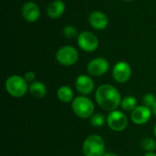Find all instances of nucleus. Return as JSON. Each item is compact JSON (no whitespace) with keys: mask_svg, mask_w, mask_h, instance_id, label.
<instances>
[{"mask_svg":"<svg viewBox=\"0 0 156 156\" xmlns=\"http://www.w3.org/2000/svg\"><path fill=\"white\" fill-rule=\"evenodd\" d=\"M82 151L85 156H103L105 154V143L101 136L90 135L83 143Z\"/></svg>","mask_w":156,"mask_h":156,"instance_id":"4","label":"nucleus"},{"mask_svg":"<svg viewBox=\"0 0 156 156\" xmlns=\"http://www.w3.org/2000/svg\"><path fill=\"white\" fill-rule=\"evenodd\" d=\"M90 26L95 30H103L109 25V18L107 15L101 11H92L88 17Z\"/></svg>","mask_w":156,"mask_h":156,"instance_id":"11","label":"nucleus"},{"mask_svg":"<svg viewBox=\"0 0 156 156\" xmlns=\"http://www.w3.org/2000/svg\"><path fill=\"white\" fill-rule=\"evenodd\" d=\"M5 88L10 96L14 98H21L28 91L29 85L24 77L20 75H12L5 80Z\"/></svg>","mask_w":156,"mask_h":156,"instance_id":"2","label":"nucleus"},{"mask_svg":"<svg viewBox=\"0 0 156 156\" xmlns=\"http://www.w3.org/2000/svg\"><path fill=\"white\" fill-rule=\"evenodd\" d=\"M75 87H76V90L80 94L85 96V95L90 94L94 90L95 83H94V80H92V78L90 76L81 74L76 79Z\"/></svg>","mask_w":156,"mask_h":156,"instance_id":"12","label":"nucleus"},{"mask_svg":"<svg viewBox=\"0 0 156 156\" xmlns=\"http://www.w3.org/2000/svg\"><path fill=\"white\" fill-rule=\"evenodd\" d=\"M123 1H126V2H130V1H133V0H123Z\"/></svg>","mask_w":156,"mask_h":156,"instance_id":"27","label":"nucleus"},{"mask_svg":"<svg viewBox=\"0 0 156 156\" xmlns=\"http://www.w3.org/2000/svg\"><path fill=\"white\" fill-rule=\"evenodd\" d=\"M103 156H119L118 154H114V153H105Z\"/></svg>","mask_w":156,"mask_h":156,"instance_id":"23","label":"nucleus"},{"mask_svg":"<svg viewBox=\"0 0 156 156\" xmlns=\"http://www.w3.org/2000/svg\"><path fill=\"white\" fill-rule=\"evenodd\" d=\"M23 18L29 23H34L38 20L40 16V8L38 5L34 1L26 2L21 9Z\"/></svg>","mask_w":156,"mask_h":156,"instance_id":"10","label":"nucleus"},{"mask_svg":"<svg viewBox=\"0 0 156 156\" xmlns=\"http://www.w3.org/2000/svg\"><path fill=\"white\" fill-rule=\"evenodd\" d=\"M105 117L103 114L101 113H94L91 117H90V123L93 127H101L104 123H105Z\"/></svg>","mask_w":156,"mask_h":156,"instance_id":"20","label":"nucleus"},{"mask_svg":"<svg viewBox=\"0 0 156 156\" xmlns=\"http://www.w3.org/2000/svg\"><path fill=\"white\" fill-rule=\"evenodd\" d=\"M144 156H156L155 153H154V152H151V153H146Z\"/></svg>","mask_w":156,"mask_h":156,"instance_id":"24","label":"nucleus"},{"mask_svg":"<svg viewBox=\"0 0 156 156\" xmlns=\"http://www.w3.org/2000/svg\"><path fill=\"white\" fill-rule=\"evenodd\" d=\"M121 107L126 112H133L137 107V100L134 96L129 95L122 100Z\"/></svg>","mask_w":156,"mask_h":156,"instance_id":"17","label":"nucleus"},{"mask_svg":"<svg viewBox=\"0 0 156 156\" xmlns=\"http://www.w3.org/2000/svg\"><path fill=\"white\" fill-rule=\"evenodd\" d=\"M107 124L111 130L114 132H122L128 126V118L127 116L121 111H113L111 112L106 119Z\"/></svg>","mask_w":156,"mask_h":156,"instance_id":"7","label":"nucleus"},{"mask_svg":"<svg viewBox=\"0 0 156 156\" xmlns=\"http://www.w3.org/2000/svg\"><path fill=\"white\" fill-rule=\"evenodd\" d=\"M140 146L144 151H145L147 153H151V152H154L156 149V142L153 138L146 137L141 141Z\"/></svg>","mask_w":156,"mask_h":156,"instance_id":"18","label":"nucleus"},{"mask_svg":"<svg viewBox=\"0 0 156 156\" xmlns=\"http://www.w3.org/2000/svg\"><path fill=\"white\" fill-rule=\"evenodd\" d=\"M73 112L81 119L90 118L94 114L95 107L93 101L86 96H79L72 101Z\"/></svg>","mask_w":156,"mask_h":156,"instance_id":"3","label":"nucleus"},{"mask_svg":"<svg viewBox=\"0 0 156 156\" xmlns=\"http://www.w3.org/2000/svg\"><path fill=\"white\" fill-rule=\"evenodd\" d=\"M152 111H153V113H154V115L156 116V103H155V105H154V106L153 107Z\"/></svg>","mask_w":156,"mask_h":156,"instance_id":"25","label":"nucleus"},{"mask_svg":"<svg viewBox=\"0 0 156 156\" xmlns=\"http://www.w3.org/2000/svg\"><path fill=\"white\" fill-rule=\"evenodd\" d=\"M62 33L63 35L68 37V38H70V39H73V38H78L80 33L78 32V29L72 26V25H68V26H65L63 27V30H62Z\"/></svg>","mask_w":156,"mask_h":156,"instance_id":"19","label":"nucleus"},{"mask_svg":"<svg viewBox=\"0 0 156 156\" xmlns=\"http://www.w3.org/2000/svg\"><path fill=\"white\" fill-rule=\"evenodd\" d=\"M57 96L58 99L64 103L70 102L74 100L73 99L74 93L69 86H61L57 91Z\"/></svg>","mask_w":156,"mask_h":156,"instance_id":"16","label":"nucleus"},{"mask_svg":"<svg viewBox=\"0 0 156 156\" xmlns=\"http://www.w3.org/2000/svg\"><path fill=\"white\" fill-rule=\"evenodd\" d=\"M152 110L144 105L137 106L131 113V119L133 123L143 125L149 122L152 116Z\"/></svg>","mask_w":156,"mask_h":156,"instance_id":"13","label":"nucleus"},{"mask_svg":"<svg viewBox=\"0 0 156 156\" xmlns=\"http://www.w3.org/2000/svg\"><path fill=\"white\" fill-rule=\"evenodd\" d=\"M154 136L156 137V124L154 125Z\"/></svg>","mask_w":156,"mask_h":156,"instance_id":"26","label":"nucleus"},{"mask_svg":"<svg viewBox=\"0 0 156 156\" xmlns=\"http://www.w3.org/2000/svg\"><path fill=\"white\" fill-rule=\"evenodd\" d=\"M95 99L97 104L106 112H113L121 106L122 96L119 90L112 85L102 84L97 90L95 93Z\"/></svg>","mask_w":156,"mask_h":156,"instance_id":"1","label":"nucleus"},{"mask_svg":"<svg viewBox=\"0 0 156 156\" xmlns=\"http://www.w3.org/2000/svg\"><path fill=\"white\" fill-rule=\"evenodd\" d=\"M79 59V52L73 46H63L56 52V60L62 66H72Z\"/></svg>","mask_w":156,"mask_h":156,"instance_id":"5","label":"nucleus"},{"mask_svg":"<svg viewBox=\"0 0 156 156\" xmlns=\"http://www.w3.org/2000/svg\"><path fill=\"white\" fill-rule=\"evenodd\" d=\"M66 10V5L62 0H53L47 6V14L50 18L60 17Z\"/></svg>","mask_w":156,"mask_h":156,"instance_id":"14","label":"nucleus"},{"mask_svg":"<svg viewBox=\"0 0 156 156\" xmlns=\"http://www.w3.org/2000/svg\"><path fill=\"white\" fill-rule=\"evenodd\" d=\"M24 78L28 84H31L34 81H36V73L34 71H27L25 73Z\"/></svg>","mask_w":156,"mask_h":156,"instance_id":"22","label":"nucleus"},{"mask_svg":"<svg viewBox=\"0 0 156 156\" xmlns=\"http://www.w3.org/2000/svg\"><path fill=\"white\" fill-rule=\"evenodd\" d=\"M29 93L36 99H42L47 94V87L46 85L38 80L34 81L33 83L29 84Z\"/></svg>","mask_w":156,"mask_h":156,"instance_id":"15","label":"nucleus"},{"mask_svg":"<svg viewBox=\"0 0 156 156\" xmlns=\"http://www.w3.org/2000/svg\"><path fill=\"white\" fill-rule=\"evenodd\" d=\"M77 43L80 48L85 52H94L99 47V38L97 36L90 31H82L80 33Z\"/></svg>","mask_w":156,"mask_h":156,"instance_id":"6","label":"nucleus"},{"mask_svg":"<svg viewBox=\"0 0 156 156\" xmlns=\"http://www.w3.org/2000/svg\"><path fill=\"white\" fill-rule=\"evenodd\" d=\"M110 69V63L107 58L102 57H97L91 59L87 65V71L90 76L101 77L108 72Z\"/></svg>","mask_w":156,"mask_h":156,"instance_id":"8","label":"nucleus"},{"mask_svg":"<svg viewBox=\"0 0 156 156\" xmlns=\"http://www.w3.org/2000/svg\"><path fill=\"white\" fill-rule=\"evenodd\" d=\"M132 67L126 61H119L112 68V77L118 83H126L132 77Z\"/></svg>","mask_w":156,"mask_h":156,"instance_id":"9","label":"nucleus"},{"mask_svg":"<svg viewBox=\"0 0 156 156\" xmlns=\"http://www.w3.org/2000/svg\"><path fill=\"white\" fill-rule=\"evenodd\" d=\"M143 103L144 106L148 107V108H152L155 105L156 103V98L155 96L152 93H147L144 96L143 98Z\"/></svg>","mask_w":156,"mask_h":156,"instance_id":"21","label":"nucleus"}]
</instances>
